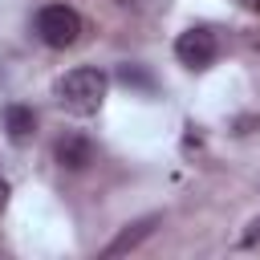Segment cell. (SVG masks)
<instances>
[{
	"label": "cell",
	"instance_id": "obj_1",
	"mask_svg": "<svg viewBox=\"0 0 260 260\" xmlns=\"http://www.w3.org/2000/svg\"><path fill=\"white\" fill-rule=\"evenodd\" d=\"M106 89H110V77L93 65H81V69H69L57 85H53V98L61 110L85 118V114H98L102 102H106Z\"/></svg>",
	"mask_w": 260,
	"mask_h": 260
},
{
	"label": "cell",
	"instance_id": "obj_2",
	"mask_svg": "<svg viewBox=\"0 0 260 260\" xmlns=\"http://www.w3.org/2000/svg\"><path fill=\"white\" fill-rule=\"evenodd\" d=\"M81 28H85V20H81V12L69 8V4H45V8L37 12V37H41L49 49H69V45H77V41H81Z\"/></svg>",
	"mask_w": 260,
	"mask_h": 260
},
{
	"label": "cell",
	"instance_id": "obj_3",
	"mask_svg": "<svg viewBox=\"0 0 260 260\" xmlns=\"http://www.w3.org/2000/svg\"><path fill=\"white\" fill-rule=\"evenodd\" d=\"M215 53H219V41H215V32L203 28V24L179 32V41H175V57H179L187 69H207V65L215 61Z\"/></svg>",
	"mask_w": 260,
	"mask_h": 260
},
{
	"label": "cell",
	"instance_id": "obj_4",
	"mask_svg": "<svg viewBox=\"0 0 260 260\" xmlns=\"http://www.w3.org/2000/svg\"><path fill=\"white\" fill-rule=\"evenodd\" d=\"M53 158L61 171H85L93 162V142L85 134H61L57 146H53Z\"/></svg>",
	"mask_w": 260,
	"mask_h": 260
},
{
	"label": "cell",
	"instance_id": "obj_5",
	"mask_svg": "<svg viewBox=\"0 0 260 260\" xmlns=\"http://www.w3.org/2000/svg\"><path fill=\"white\" fill-rule=\"evenodd\" d=\"M154 223H158V215H142V219H134V223H126L110 244H106V256H126L130 248H138L150 232H154Z\"/></svg>",
	"mask_w": 260,
	"mask_h": 260
},
{
	"label": "cell",
	"instance_id": "obj_6",
	"mask_svg": "<svg viewBox=\"0 0 260 260\" xmlns=\"http://www.w3.org/2000/svg\"><path fill=\"white\" fill-rule=\"evenodd\" d=\"M4 130H8L12 142H28L32 130H37V114H32L28 106H8V110H4Z\"/></svg>",
	"mask_w": 260,
	"mask_h": 260
},
{
	"label": "cell",
	"instance_id": "obj_7",
	"mask_svg": "<svg viewBox=\"0 0 260 260\" xmlns=\"http://www.w3.org/2000/svg\"><path fill=\"white\" fill-rule=\"evenodd\" d=\"M256 244H260V215H256V219L248 223V232L240 236V248H256Z\"/></svg>",
	"mask_w": 260,
	"mask_h": 260
},
{
	"label": "cell",
	"instance_id": "obj_8",
	"mask_svg": "<svg viewBox=\"0 0 260 260\" xmlns=\"http://www.w3.org/2000/svg\"><path fill=\"white\" fill-rule=\"evenodd\" d=\"M122 81H126V85H150V77L138 73V69H130V65H122Z\"/></svg>",
	"mask_w": 260,
	"mask_h": 260
},
{
	"label": "cell",
	"instance_id": "obj_9",
	"mask_svg": "<svg viewBox=\"0 0 260 260\" xmlns=\"http://www.w3.org/2000/svg\"><path fill=\"white\" fill-rule=\"evenodd\" d=\"M4 203H8V183L0 179V211H4Z\"/></svg>",
	"mask_w": 260,
	"mask_h": 260
},
{
	"label": "cell",
	"instance_id": "obj_10",
	"mask_svg": "<svg viewBox=\"0 0 260 260\" xmlns=\"http://www.w3.org/2000/svg\"><path fill=\"white\" fill-rule=\"evenodd\" d=\"M244 4H252V8H256V4H260V0H244Z\"/></svg>",
	"mask_w": 260,
	"mask_h": 260
}]
</instances>
